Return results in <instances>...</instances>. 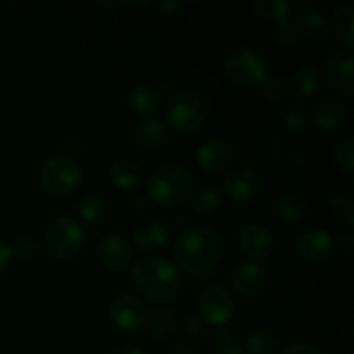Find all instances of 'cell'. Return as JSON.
Wrapping results in <instances>:
<instances>
[{
    "label": "cell",
    "mask_w": 354,
    "mask_h": 354,
    "mask_svg": "<svg viewBox=\"0 0 354 354\" xmlns=\"http://www.w3.org/2000/svg\"><path fill=\"white\" fill-rule=\"evenodd\" d=\"M225 242L220 232L207 225H192L180 232L173 242L176 266L194 279L213 275L223 259Z\"/></svg>",
    "instance_id": "6da1fadb"
},
{
    "label": "cell",
    "mask_w": 354,
    "mask_h": 354,
    "mask_svg": "<svg viewBox=\"0 0 354 354\" xmlns=\"http://www.w3.org/2000/svg\"><path fill=\"white\" fill-rule=\"evenodd\" d=\"M131 283L135 289L152 303H169L182 287L178 268L161 256L140 258L131 268Z\"/></svg>",
    "instance_id": "7a4b0ae2"
},
{
    "label": "cell",
    "mask_w": 354,
    "mask_h": 354,
    "mask_svg": "<svg viewBox=\"0 0 354 354\" xmlns=\"http://www.w3.org/2000/svg\"><path fill=\"white\" fill-rule=\"evenodd\" d=\"M192 171L187 166L171 162L151 173L147 180V197L162 207H175L185 203L194 190Z\"/></svg>",
    "instance_id": "3957f363"
},
{
    "label": "cell",
    "mask_w": 354,
    "mask_h": 354,
    "mask_svg": "<svg viewBox=\"0 0 354 354\" xmlns=\"http://www.w3.org/2000/svg\"><path fill=\"white\" fill-rule=\"evenodd\" d=\"M85 228L73 216H57L47 225L44 234L45 249L59 261L75 259L85 248Z\"/></svg>",
    "instance_id": "277c9868"
},
{
    "label": "cell",
    "mask_w": 354,
    "mask_h": 354,
    "mask_svg": "<svg viewBox=\"0 0 354 354\" xmlns=\"http://www.w3.org/2000/svg\"><path fill=\"white\" fill-rule=\"evenodd\" d=\"M209 116L207 102L194 92H178L168 99L165 106L166 123L180 133L201 130Z\"/></svg>",
    "instance_id": "5b68a950"
},
{
    "label": "cell",
    "mask_w": 354,
    "mask_h": 354,
    "mask_svg": "<svg viewBox=\"0 0 354 354\" xmlns=\"http://www.w3.org/2000/svg\"><path fill=\"white\" fill-rule=\"evenodd\" d=\"M223 69L232 83L244 88H258L268 78V62L261 52L237 47L225 57Z\"/></svg>",
    "instance_id": "8992f818"
},
{
    "label": "cell",
    "mask_w": 354,
    "mask_h": 354,
    "mask_svg": "<svg viewBox=\"0 0 354 354\" xmlns=\"http://www.w3.org/2000/svg\"><path fill=\"white\" fill-rule=\"evenodd\" d=\"M83 173L78 162L69 156L48 159L40 171V185L54 197H68L82 185Z\"/></svg>",
    "instance_id": "52a82bcc"
},
{
    "label": "cell",
    "mask_w": 354,
    "mask_h": 354,
    "mask_svg": "<svg viewBox=\"0 0 354 354\" xmlns=\"http://www.w3.org/2000/svg\"><path fill=\"white\" fill-rule=\"evenodd\" d=\"M197 313L203 324L223 327L235 315L234 297L225 287L209 283L197 296Z\"/></svg>",
    "instance_id": "ba28073f"
},
{
    "label": "cell",
    "mask_w": 354,
    "mask_h": 354,
    "mask_svg": "<svg viewBox=\"0 0 354 354\" xmlns=\"http://www.w3.org/2000/svg\"><path fill=\"white\" fill-rule=\"evenodd\" d=\"M147 310L138 297L121 294L109 304V320L118 332L124 335H137L147 324Z\"/></svg>",
    "instance_id": "9c48e42d"
},
{
    "label": "cell",
    "mask_w": 354,
    "mask_h": 354,
    "mask_svg": "<svg viewBox=\"0 0 354 354\" xmlns=\"http://www.w3.org/2000/svg\"><path fill=\"white\" fill-rule=\"evenodd\" d=\"M261 190V175L249 166H237L225 176L221 196L234 204H249L258 199Z\"/></svg>",
    "instance_id": "30bf717a"
},
{
    "label": "cell",
    "mask_w": 354,
    "mask_h": 354,
    "mask_svg": "<svg viewBox=\"0 0 354 354\" xmlns=\"http://www.w3.org/2000/svg\"><path fill=\"white\" fill-rule=\"evenodd\" d=\"M324 76L328 86L339 95L351 99L354 95V59L348 52H335L325 61Z\"/></svg>",
    "instance_id": "8fae6325"
},
{
    "label": "cell",
    "mask_w": 354,
    "mask_h": 354,
    "mask_svg": "<svg viewBox=\"0 0 354 354\" xmlns=\"http://www.w3.org/2000/svg\"><path fill=\"white\" fill-rule=\"evenodd\" d=\"M237 244L242 254L248 256L249 259L263 261L275 252V235L265 225L252 223L242 228Z\"/></svg>",
    "instance_id": "7c38bea8"
},
{
    "label": "cell",
    "mask_w": 354,
    "mask_h": 354,
    "mask_svg": "<svg viewBox=\"0 0 354 354\" xmlns=\"http://www.w3.org/2000/svg\"><path fill=\"white\" fill-rule=\"evenodd\" d=\"M97 259L104 268L120 272L130 266L133 259V248L123 235L107 234L97 244Z\"/></svg>",
    "instance_id": "4fadbf2b"
},
{
    "label": "cell",
    "mask_w": 354,
    "mask_h": 354,
    "mask_svg": "<svg viewBox=\"0 0 354 354\" xmlns=\"http://www.w3.org/2000/svg\"><path fill=\"white\" fill-rule=\"evenodd\" d=\"M230 283L237 294L244 297H258L268 289L270 273L258 263H242L232 272Z\"/></svg>",
    "instance_id": "5bb4252c"
},
{
    "label": "cell",
    "mask_w": 354,
    "mask_h": 354,
    "mask_svg": "<svg viewBox=\"0 0 354 354\" xmlns=\"http://www.w3.org/2000/svg\"><path fill=\"white\" fill-rule=\"evenodd\" d=\"M348 114V106L344 100L339 97H324L315 104L313 114L310 118L318 130L325 133H334L344 128Z\"/></svg>",
    "instance_id": "9a60e30c"
},
{
    "label": "cell",
    "mask_w": 354,
    "mask_h": 354,
    "mask_svg": "<svg viewBox=\"0 0 354 354\" xmlns=\"http://www.w3.org/2000/svg\"><path fill=\"white\" fill-rule=\"evenodd\" d=\"M301 258L313 265H322L330 259L334 252V239L324 228H308L297 241Z\"/></svg>",
    "instance_id": "2e32d148"
},
{
    "label": "cell",
    "mask_w": 354,
    "mask_h": 354,
    "mask_svg": "<svg viewBox=\"0 0 354 354\" xmlns=\"http://www.w3.org/2000/svg\"><path fill=\"white\" fill-rule=\"evenodd\" d=\"M234 158V151L228 142L221 140V138H211V140L204 142L199 149H197L196 161L201 169L206 173H220L227 168Z\"/></svg>",
    "instance_id": "e0dca14e"
},
{
    "label": "cell",
    "mask_w": 354,
    "mask_h": 354,
    "mask_svg": "<svg viewBox=\"0 0 354 354\" xmlns=\"http://www.w3.org/2000/svg\"><path fill=\"white\" fill-rule=\"evenodd\" d=\"M171 239V230L166 225L149 221V223L140 225L133 232V244L138 251L154 254V252L162 251L169 244Z\"/></svg>",
    "instance_id": "ac0fdd59"
},
{
    "label": "cell",
    "mask_w": 354,
    "mask_h": 354,
    "mask_svg": "<svg viewBox=\"0 0 354 354\" xmlns=\"http://www.w3.org/2000/svg\"><path fill=\"white\" fill-rule=\"evenodd\" d=\"M127 104L137 116L152 118L162 106V95L159 90L149 85H135L128 90Z\"/></svg>",
    "instance_id": "d6986e66"
},
{
    "label": "cell",
    "mask_w": 354,
    "mask_h": 354,
    "mask_svg": "<svg viewBox=\"0 0 354 354\" xmlns=\"http://www.w3.org/2000/svg\"><path fill=\"white\" fill-rule=\"evenodd\" d=\"M353 19H354L353 6H342L335 10L330 21L332 37H334L335 44L341 45V48H344L348 54H351L354 48Z\"/></svg>",
    "instance_id": "ffe728a7"
},
{
    "label": "cell",
    "mask_w": 354,
    "mask_h": 354,
    "mask_svg": "<svg viewBox=\"0 0 354 354\" xmlns=\"http://www.w3.org/2000/svg\"><path fill=\"white\" fill-rule=\"evenodd\" d=\"M109 175L114 185L121 190L138 189L144 182V171L131 159H118L116 162H113Z\"/></svg>",
    "instance_id": "44dd1931"
},
{
    "label": "cell",
    "mask_w": 354,
    "mask_h": 354,
    "mask_svg": "<svg viewBox=\"0 0 354 354\" xmlns=\"http://www.w3.org/2000/svg\"><path fill=\"white\" fill-rule=\"evenodd\" d=\"M133 135L137 144L142 147H156L168 138V128L161 120L145 118L140 123H137Z\"/></svg>",
    "instance_id": "7402d4cb"
},
{
    "label": "cell",
    "mask_w": 354,
    "mask_h": 354,
    "mask_svg": "<svg viewBox=\"0 0 354 354\" xmlns=\"http://www.w3.org/2000/svg\"><path fill=\"white\" fill-rule=\"evenodd\" d=\"M318 85H320V75H318V71L315 68L306 66V68H299L290 76L289 90L294 99L306 100L317 92Z\"/></svg>",
    "instance_id": "603a6c76"
},
{
    "label": "cell",
    "mask_w": 354,
    "mask_h": 354,
    "mask_svg": "<svg viewBox=\"0 0 354 354\" xmlns=\"http://www.w3.org/2000/svg\"><path fill=\"white\" fill-rule=\"evenodd\" d=\"M297 26V31L303 35L304 38L311 40V38H318L327 28V19L322 9L317 7H306V9L299 10L297 19L294 21Z\"/></svg>",
    "instance_id": "cb8c5ba5"
},
{
    "label": "cell",
    "mask_w": 354,
    "mask_h": 354,
    "mask_svg": "<svg viewBox=\"0 0 354 354\" xmlns=\"http://www.w3.org/2000/svg\"><path fill=\"white\" fill-rule=\"evenodd\" d=\"M147 332L154 341H166L169 335L175 330V315L166 308L154 311L151 317L147 318Z\"/></svg>",
    "instance_id": "d4e9b609"
},
{
    "label": "cell",
    "mask_w": 354,
    "mask_h": 354,
    "mask_svg": "<svg viewBox=\"0 0 354 354\" xmlns=\"http://www.w3.org/2000/svg\"><path fill=\"white\" fill-rule=\"evenodd\" d=\"M279 213L287 223H303L304 218L308 216V204L297 194H287L280 199L279 204Z\"/></svg>",
    "instance_id": "484cf974"
},
{
    "label": "cell",
    "mask_w": 354,
    "mask_h": 354,
    "mask_svg": "<svg viewBox=\"0 0 354 354\" xmlns=\"http://www.w3.org/2000/svg\"><path fill=\"white\" fill-rule=\"evenodd\" d=\"M192 207L199 214H214L223 207V196L214 187H203L192 196Z\"/></svg>",
    "instance_id": "4316f807"
},
{
    "label": "cell",
    "mask_w": 354,
    "mask_h": 354,
    "mask_svg": "<svg viewBox=\"0 0 354 354\" xmlns=\"http://www.w3.org/2000/svg\"><path fill=\"white\" fill-rule=\"evenodd\" d=\"M78 216L86 223H99L107 213L106 199H102L97 194H88L78 203Z\"/></svg>",
    "instance_id": "83f0119b"
},
{
    "label": "cell",
    "mask_w": 354,
    "mask_h": 354,
    "mask_svg": "<svg viewBox=\"0 0 354 354\" xmlns=\"http://www.w3.org/2000/svg\"><path fill=\"white\" fill-rule=\"evenodd\" d=\"M252 9L258 16L265 17V19L282 21L289 17L292 3L287 2V0H254Z\"/></svg>",
    "instance_id": "f1b7e54d"
},
{
    "label": "cell",
    "mask_w": 354,
    "mask_h": 354,
    "mask_svg": "<svg viewBox=\"0 0 354 354\" xmlns=\"http://www.w3.org/2000/svg\"><path fill=\"white\" fill-rule=\"evenodd\" d=\"M245 354H277V339L266 330H252L245 337Z\"/></svg>",
    "instance_id": "f546056e"
},
{
    "label": "cell",
    "mask_w": 354,
    "mask_h": 354,
    "mask_svg": "<svg viewBox=\"0 0 354 354\" xmlns=\"http://www.w3.org/2000/svg\"><path fill=\"white\" fill-rule=\"evenodd\" d=\"M330 211L335 220H339L349 228L354 227V203L351 197L346 196V194L334 196L330 201Z\"/></svg>",
    "instance_id": "4dcf8cb0"
},
{
    "label": "cell",
    "mask_w": 354,
    "mask_h": 354,
    "mask_svg": "<svg viewBox=\"0 0 354 354\" xmlns=\"http://www.w3.org/2000/svg\"><path fill=\"white\" fill-rule=\"evenodd\" d=\"M353 154H354V138L349 135V137H344L341 142H339L337 147H335V152H334L335 165H337V168L349 176L354 173Z\"/></svg>",
    "instance_id": "1f68e13d"
},
{
    "label": "cell",
    "mask_w": 354,
    "mask_h": 354,
    "mask_svg": "<svg viewBox=\"0 0 354 354\" xmlns=\"http://www.w3.org/2000/svg\"><path fill=\"white\" fill-rule=\"evenodd\" d=\"M282 124L289 133L304 135L310 130L311 118L304 109H290L283 114Z\"/></svg>",
    "instance_id": "d6a6232c"
},
{
    "label": "cell",
    "mask_w": 354,
    "mask_h": 354,
    "mask_svg": "<svg viewBox=\"0 0 354 354\" xmlns=\"http://www.w3.org/2000/svg\"><path fill=\"white\" fill-rule=\"evenodd\" d=\"M10 251H12V258L23 259V261H30L38 254V244L33 237L28 235H19L14 239L10 244Z\"/></svg>",
    "instance_id": "836d02e7"
},
{
    "label": "cell",
    "mask_w": 354,
    "mask_h": 354,
    "mask_svg": "<svg viewBox=\"0 0 354 354\" xmlns=\"http://www.w3.org/2000/svg\"><path fill=\"white\" fill-rule=\"evenodd\" d=\"M273 37H275L277 44L279 45H282V47H290V45L296 44L297 38H299V31H297L296 23L287 17V19L277 21Z\"/></svg>",
    "instance_id": "e575fe53"
},
{
    "label": "cell",
    "mask_w": 354,
    "mask_h": 354,
    "mask_svg": "<svg viewBox=\"0 0 354 354\" xmlns=\"http://www.w3.org/2000/svg\"><path fill=\"white\" fill-rule=\"evenodd\" d=\"M259 88H261L263 97H265L268 102H280V100L286 97L287 92L286 83L280 78H266Z\"/></svg>",
    "instance_id": "d590c367"
},
{
    "label": "cell",
    "mask_w": 354,
    "mask_h": 354,
    "mask_svg": "<svg viewBox=\"0 0 354 354\" xmlns=\"http://www.w3.org/2000/svg\"><path fill=\"white\" fill-rule=\"evenodd\" d=\"M282 354H322V351L310 342H294Z\"/></svg>",
    "instance_id": "8d00e7d4"
},
{
    "label": "cell",
    "mask_w": 354,
    "mask_h": 354,
    "mask_svg": "<svg viewBox=\"0 0 354 354\" xmlns=\"http://www.w3.org/2000/svg\"><path fill=\"white\" fill-rule=\"evenodd\" d=\"M232 346H235V339L234 334H230L228 330H220L214 335V348H216L218 351H223V349L232 348Z\"/></svg>",
    "instance_id": "74e56055"
},
{
    "label": "cell",
    "mask_w": 354,
    "mask_h": 354,
    "mask_svg": "<svg viewBox=\"0 0 354 354\" xmlns=\"http://www.w3.org/2000/svg\"><path fill=\"white\" fill-rule=\"evenodd\" d=\"M10 261H12V251H10V245L6 244L3 241H0V275L9 268Z\"/></svg>",
    "instance_id": "f35d334b"
},
{
    "label": "cell",
    "mask_w": 354,
    "mask_h": 354,
    "mask_svg": "<svg viewBox=\"0 0 354 354\" xmlns=\"http://www.w3.org/2000/svg\"><path fill=\"white\" fill-rule=\"evenodd\" d=\"M154 6L162 14H180L183 10V7H185L182 2H156Z\"/></svg>",
    "instance_id": "ab89813d"
},
{
    "label": "cell",
    "mask_w": 354,
    "mask_h": 354,
    "mask_svg": "<svg viewBox=\"0 0 354 354\" xmlns=\"http://www.w3.org/2000/svg\"><path fill=\"white\" fill-rule=\"evenodd\" d=\"M187 332L190 335H203L206 330H204V325L201 322V318H190V320H187Z\"/></svg>",
    "instance_id": "60d3db41"
},
{
    "label": "cell",
    "mask_w": 354,
    "mask_h": 354,
    "mask_svg": "<svg viewBox=\"0 0 354 354\" xmlns=\"http://www.w3.org/2000/svg\"><path fill=\"white\" fill-rule=\"evenodd\" d=\"M109 354H145L142 349L131 348V346H123V348H118L114 351H111Z\"/></svg>",
    "instance_id": "b9f144b4"
},
{
    "label": "cell",
    "mask_w": 354,
    "mask_h": 354,
    "mask_svg": "<svg viewBox=\"0 0 354 354\" xmlns=\"http://www.w3.org/2000/svg\"><path fill=\"white\" fill-rule=\"evenodd\" d=\"M149 197L147 196H142V194H135L133 197H131V204H133L135 209H142L144 207V204L147 203Z\"/></svg>",
    "instance_id": "7bdbcfd3"
},
{
    "label": "cell",
    "mask_w": 354,
    "mask_h": 354,
    "mask_svg": "<svg viewBox=\"0 0 354 354\" xmlns=\"http://www.w3.org/2000/svg\"><path fill=\"white\" fill-rule=\"evenodd\" d=\"M218 354H245L244 349H241L239 346H232V348L223 349V351H218Z\"/></svg>",
    "instance_id": "ee69618b"
},
{
    "label": "cell",
    "mask_w": 354,
    "mask_h": 354,
    "mask_svg": "<svg viewBox=\"0 0 354 354\" xmlns=\"http://www.w3.org/2000/svg\"><path fill=\"white\" fill-rule=\"evenodd\" d=\"M124 6L127 7H133V9H140V7H147V6H151V3L149 2H142V3H130V2H124Z\"/></svg>",
    "instance_id": "f6af8a7d"
},
{
    "label": "cell",
    "mask_w": 354,
    "mask_h": 354,
    "mask_svg": "<svg viewBox=\"0 0 354 354\" xmlns=\"http://www.w3.org/2000/svg\"><path fill=\"white\" fill-rule=\"evenodd\" d=\"M120 6V3H109V2H106V3H100V7H104V9H107V10H113V9H116V7Z\"/></svg>",
    "instance_id": "bcb514c9"
},
{
    "label": "cell",
    "mask_w": 354,
    "mask_h": 354,
    "mask_svg": "<svg viewBox=\"0 0 354 354\" xmlns=\"http://www.w3.org/2000/svg\"><path fill=\"white\" fill-rule=\"evenodd\" d=\"M171 354H194V351H190L189 348H180V349H176L175 353H171Z\"/></svg>",
    "instance_id": "7dc6e473"
}]
</instances>
